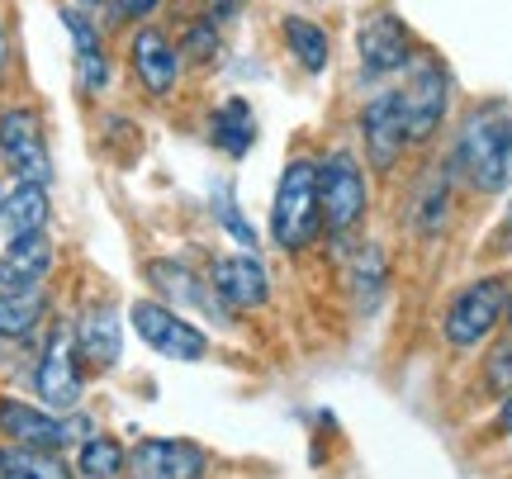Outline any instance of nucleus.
I'll use <instances>...</instances> for the list:
<instances>
[{"label":"nucleus","instance_id":"3","mask_svg":"<svg viewBox=\"0 0 512 479\" xmlns=\"http://www.w3.org/2000/svg\"><path fill=\"white\" fill-rule=\"evenodd\" d=\"M318 209H323V228L328 233H351L356 223L366 219L370 190L366 171L351 152H332L328 162L318 166Z\"/></svg>","mask_w":512,"mask_h":479},{"label":"nucleus","instance_id":"18","mask_svg":"<svg viewBox=\"0 0 512 479\" xmlns=\"http://www.w3.org/2000/svg\"><path fill=\"white\" fill-rule=\"evenodd\" d=\"M0 223L10 238H24V233H43L48 223V190L34 181H19L5 200H0Z\"/></svg>","mask_w":512,"mask_h":479},{"label":"nucleus","instance_id":"7","mask_svg":"<svg viewBox=\"0 0 512 479\" xmlns=\"http://www.w3.org/2000/svg\"><path fill=\"white\" fill-rule=\"evenodd\" d=\"M0 152H5V162L19 181H53V157L43 143V124H38V110H29V105H15V110L0 114Z\"/></svg>","mask_w":512,"mask_h":479},{"label":"nucleus","instance_id":"17","mask_svg":"<svg viewBox=\"0 0 512 479\" xmlns=\"http://www.w3.org/2000/svg\"><path fill=\"white\" fill-rule=\"evenodd\" d=\"M147 280H152L166 299H176V304H195V309H214V314H223L219 295H214L190 266H181V261H152V266H147Z\"/></svg>","mask_w":512,"mask_h":479},{"label":"nucleus","instance_id":"13","mask_svg":"<svg viewBox=\"0 0 512 479\" xmlns=\"http://www.w3.org/2000/svg\"><path fill=\"white\" fill-rule=\"evenodd\" d=\"M34 385L43 394V404L57 408V413L76 408V399H81V370H76V342L67 332H57L53 342H48L43 361H38Z\"/></svg>","mask_w":512,"mask_h":479},{"label":"nucleus","instance_id":"23","mask_svg":"<svg viewBox=\"0 0 512 479\" xmlns=\"http://www.w3.org/2000/svg\"><path fill=\"white\" fill-rule=\"evenodd\" d=\"M76 470L86 479H119L124 475V446L114 442V437H91V442L81 446Z\"/></svg>","mask_w":512,"mask_h":479},{"label":"nucleus","instance_id":"33","mask_svg":"<svg viewBox=\"0 0 512 479\" xmlns=\"http://www.w3.org/2000/svg\"><path fill=\"white\" fill-rule=\"evenodd\" d=\"M508 228H512V204H508Z\"/></svg>","mask_w":512,"mask_h":479},{"label":"nucleus","instance_id":"28","mask_svg":"<svg viewBox=\"0 0 512 479\" xmlns=\"http://www.w3.org/2000/svg\"><path fill=\"white\" fill-rule=\"evenodd\" d=\"M489 385H494L498 394L512 389V342H503V347L494 351V361H489Z\"/></svg>","mask_w":512,"mask_h":479},{"label":"nucleus","instance_id":"11","mask_svg":"<svg viewBox=\"0 0 512 479\" xmlns=\"http://www.w3.org/2000/svg\"><path fill=\"white\" fill-rule=\"evenodd\" d=\"M361 138H366V157L380 166V171H389V166L403 157L408 129H403V110H399V95L394 91H380L366 105V114H361Z\"/></svg>","mask_w":512,"mask_h":479},{"label":"nucleus","instance_id":"27","mask_svg":"<svg viewBox=\"0 0 512 479\" xmlns=\"http://www.w3.org/2000/svg\"><path fill=\"white\" fill-rule=\"evenodd\" d=\"M214 48H219V38H214V24H195V29L185 34V48H181V53H190L195 62H204V57L214 53Z\"/></svg>","mask_w":512,"mask_h":479},{"label":"nucleus","instance_id":"32","mask_svg":"<svg viewBox=\"0 0 512 479\" xmlns=\"http://www.w3.org/2000/svg\"><path fill=\"white\" fill-rule=\"evenodd\" d=\"M508 323H512V295H508Z\"/></svg>","mask_w":512,"mask_h":479},{"label":"nucleus","instance_id":"19","mask_svg":"<svg viewBox=\"0 0 512 479\" xmlns=\"http://www.w3.org/2000/svg\"><path fill=\"white\" fill-rule=\"evenodd\" d=\"M43 314H48L43 285H29V290H0V337H29Z\"/></svg>","mask_w":512,"mask_h":479},{"label":"nucleus","instance_id":"20","mask_svg":"<svg viewBox=\"0 0 512 479\" xmlns=\"http://www.w3.org/2000/svg\"><path fill=\"white\" fill-rule=\"evenodd\" d=\"M0 479H72V470L57 461L53 451L5 446V451H0Z\"/></svg>","mask_w":512,"mask_h":479},{"label":"nucleus","instance_id":"16","mask_svg":"<svg viewBox=\"0 0 512 479\" xmlns=\"http://www.w3.org/2000/svg\"><path fill=\"white\" fill-rule=\"evenodd\" d=\"M119 347H124V332L114 309H86L76 323V356H86L95 370H110L119 361Z\"/></svg>","mask_w":512,"mask_h":479},{"label":"nucleus","instance_id":"30","mask_svg":"<svg viewBox=\"0 0 512 479\" xmlns=\"http://www.w3.org/2000/svg\"><path fill=\"white\" fill-rule=\"evenodd\" d=\"M498 432H508L512 437V389L503 394V408H498Z\"/></svg>","mask_w":512,"mask_h":479},{"label":"nucleus","instance_id":"4","mask_svg":"<svg viewBox=\"0 0 512 479\" xmlns=\"http://www.w3.org/2000/svg\"><path fill=\"white\" fill-rule=\"evenodd\" d=\"M503 318H508V285H503V276H484L451 299L441 328H446L451 347H479Z\"/></svg>","mask_w":512,"mask_h":479},{"label":"nucleus","instance_id":"6","mask_svg":"<svg viewBox=\"0 0 512 479\" xmlns=\"http://www.w3.org/2000/svg\"><path fill=\"white\" fill-rule=\"evenodd\" d=\"M399 110H403V129H408V143H427L432 133L441 129L446 119V105H451V81L441 72L437 62H418L413 76L403 81Z\"/></svg>","mask_w":512,"mask_h":479},{"label":"nucleus","instance_id":"1","mask_svg":"<svg viewBox=\"0 0 512 479\" xmlns=\"http://www.w3.org/2000/svg\"><path fill=\"white\" fill-rule=\"evenodd\" d=\"M323 228V209H318V162L309 157H294L285 166V176L275 185V204H271V238L285 252L309 247Z\"/></svg>","mask_w":512,"mask_h":479},{"label":"nucleus","instance_id":"14","mask_svg":"<svg viewBox=\"0 0 512 479\" xmlns=\"http://www.w3.org/2000/svg\"><path fill=\"white\" fill-rule=\"evenodd\" d=\"M0 427L15 437V446H34V451H57L67 446L81 432V423H67V418H53L43 408H29L19 399H5L0 404Z\"/></svg>","mask_w":512,"mask_h":479},{"label":"nucleus","instance_id":"22","mask_svg":"<svg viewBox=\"0 0 512 479\" xmlns=\"http://www.w3.org/2000/svg\"><path fill=\"white\" fill-rule=\"evenodd\" d=\"M285 43H290V53L299 57V67L304 72H323L328 67V34L309 24V19H285Z\"/></svg>","mask_w":512,"mask_h":479},{"label":"nucleus","instance_id":"5","mask_svg":"<svg viewBox=\"0 0 512 479\" xmlns=\"http://www.w3.org/2000/svg\"><path fill=\"white\" fill-rule=\"evenodd\" d=\"M128 318H133L138 337H143L157 356H171V361H200L204 351H209V337H204L195 323H185V318L176 314L171 304H162V299H138V304L128 309Z\"/></svg>","mask_w":512,"mask_h":479},{"label":"nucleus","instance_id":"12","mask_svg":"<svg viewBox=\"0 0 512 479\" xmlns=\"http://www.w3.org/2000/svg\"><path fill=\"white\" fill-rule=\"evenodd\" d=\"M128 62H133V76L143 81L147 95H171L176 76H181V48L162 29H138L128 43Z\"/></svg>","mask_w":512,"mask_h":479},{"label":"nucleus","instance_id":"25","mask_svg":"<svg viewBox=\"0 0 512 479\" xmlns=\"http://www.w3.org/2000/svg\"><path fill=\"white\" fill-rule=\"evenodd\" d=\"M62 24H67V34H72L76 53H105V48H100V29H95L81 10H62Z\"/></svg>","mask_w":512,"mask_h":479},{"label":"nucleus","instance_id":"31","mask_svg":"<svg viewBox=\"0 0 512 479\" xmlns=\"http://www.w3.org/2000/svg\"><path fill=\"white\" fill-rule=\"evenodd\" d=\"M0 67H5V34H0Z\"/></svg>","mask_w":512,"mask_h":479},{"label":"nucleus","instance_id":"15","mask_svg":"<svg viewBox=\"0 0 512 479\" xmlns=\"http://www.w3.org/2000/svg\"><path fill=\"white\" fill-rule=\"evenodd\" d=\"M53 266V242L48 233H24V238H10L5 257H0V290H29L48 276Z\"/></svg>","mask_w":512,"mask_h":479},{"label":"nucleus","instance_id":"34","mask_svg":"<svg viewBox=\"0 0 512 479\" xmlns=\"http://www.w3.org/2000/svg\"><path fill=\"white\" fill-rule=\"evenodd\" d=\"M86 5H100V0H86Z\"/></svg>","mask_w":512,"mask_h":479},{"label":"nucleus","instance_id":"8","mask_svg":"<svg viewBox=\"0 0 512 479\" xmlns=\"http://www.w3.org/2000/svg\"><path fill=\"white\" fill-rule=\"evenodd\" d=\"M356 53H361V72L366 76H389V72H403L413 62V34L399 15L389 10H375V15L361 24L356 34Z\"/></svg>","mask_w":512,"mask_h":479},{"label":"nucleus","instance_id":"26","mask_svg":"<svg viewBox=\"0 0 512 479\" xmlns=\"http://www.w3.org/2000/svg\"><path fill=\"white\" fill-rule=\"evenodd\" d=\"M105 76H110L105 53H76V81H81V91H100Z\"/></svg>","mask_w":512,"mask_h":479},{"label":"nucleus","instance_id":"9","mask_svg":"<svg viewBox=\"0 0 512 479\" xmlns=\"http://www.w3.org/2000/svg\"><path fill=\"white\" fill-rule=\"evenodd\" d=\"M209 461L195 442H138L128 456V479H204Z\"/></svg>","mask_w":512,"mask_h":479},{"label":"nucleus","instance_id":"29","mask_svg":"<svg viewBox=\"0 0 512 479\" xmlns=\"http://www.w3.org/2000/svg\"><path fill=\"white\" fill-rule=\"evenodd\" d=\"M157 10V0H114V15L119 19H143Z\"/></svg>","mask_w":512,"mask_h":479},{"label":"nucleus","instance_id":"10","mask_svg":"<svg viewBox=\"0 0 512 479\" xmlns=\"http://www.w3.org/2000/svg\"><path fill=\"white\" fill-rule=\"evenodd\" d=\"M209 285H214V295H219L223 309H238V314L261 309V304L271 299V276H266V266L256 257H219Z\"/></svg>","mask_w":512,"mask_h":479},{"label":"nucleus","instance_id":"21","mask_svg":"<svg viewBox=\"0 0 512 479\" xmlns=\"http://www.w3.org/2000/svg\"><path fill=\"white\" fill-rule=\"evenodd\" d=\"M256 138V119L247 110V100H228L219 114H214V143H219L228 157H242V152L252 148Z\"/></svg>","mask_w":512,"mask_h":479},{"label":"nucleus","instance_id":"24","mask_svg":"<svg viewBox=\"0 0 512 479\" xmlns=\"http://www.w3.org/2000/svg\"><path fill=\"white\" fill-rule=\"evenodd\" d=\"M446 204H451V185H446V176H432L427 190H422V200H418V228L422 233H437L441 223H446Z\"/></svg>","mask_w":512,"mask_h":479},{"label":"nucleus","instance_id":"2","mask_svg":"<svg viewBox=\"0 0 512 479\" xmlns=\"http://www.w3.org/2000/svg\"><path fill=\"white\" fill-rule=\"evenodd\" d=\"M456 166L475 190L498 195L512 181V114H475L456 143Z\"/></svg>","mask_w":512,"mask_h":479}]
</instances>
